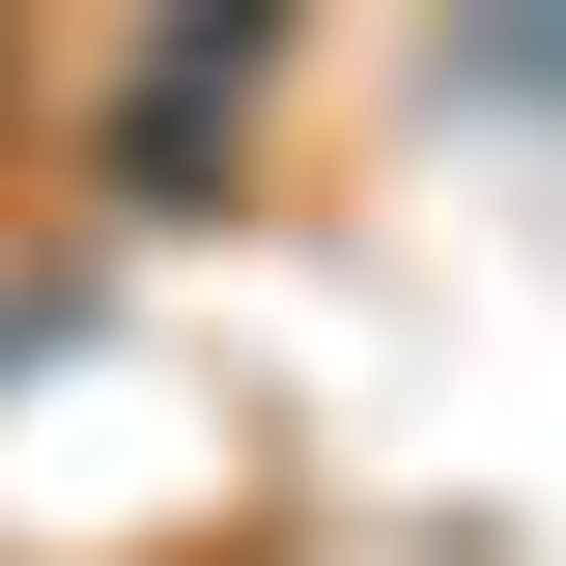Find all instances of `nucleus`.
I'll return each instance as SVG.
<instances>
[{"label": "nucleus", "mask_w": 566, "mask_h": 566, "mask_svg": "<svg viewBox=\"0 0 566 566\" xmlns=\"http://www.w3.org/2000/svg\"><path fill=\"white\" fill-rule=\"evenodd\" d=\"M283 29H312V0H142V57L85 85V170H114V199H227V170H255V114H283Z\"/></svg>", "instance_id": "nucleus-1"}, {"label": "nucleus", "mask_w": 566, "mask_h": 566, "mask_svg": "<svg viewBox=\"0 0 566 566\" xmlns=\"http://www.w3.org/2000/svg\"><path fill=\"white\" fill-rule=\"evenodd\" d=\"M29 114H57V0H0V142H29Z\"/></svg>", "instance_id": "nucleus-2"}]
</instances>
